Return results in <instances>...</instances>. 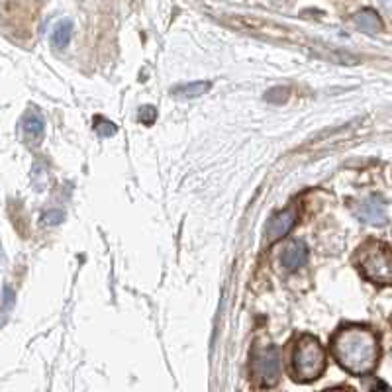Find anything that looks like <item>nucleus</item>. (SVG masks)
<instances>
[{
    "instance_id": "nucleus-1",
    "label": "nucleus",
    "mask_w": 392,
    "mask_h": 392,
    "mask_svg": "<svg viewBox=\"0 0 392 392\" xmlns=\"http://www.w3.org/2000/svg\"><path fill=\"white\" fill-rule=\"evenodd\" d=\"M330 347L333 359L355 377H365L379 363V337L367 326H343L333 333Z\"/></svg>"
},
{
    "instance_id": "nucleus-2",
    "label": "nucleus",
    "mask_w": 392,
    "mask_h": 392,
    "mask_svg": "<svg viewBox=\"0 0 392 392\" xmlns=\"http://www.w3.org/2000/svg\"><path fill=\"white\" fill-rule=\"evenodd\" d=\"M328 365V355L324 345L314 335H302L293 353V373L298 382L318 380Z\"/></svg>"
},
{
    "instance_id": "nucleus-3",
    "label": "nucleus",
    "mask_w": 392,
    "mask_h": 392,
    "mask_svg": "<svg viewBox=\"0 0 392 392\" xmlns=\"http://www.w3.org/2000/svg\"><path fill=\"white\" fill-rule=\"evenodd\" d=\"M359 269L367 281L380 286H389L392 281L391 247L386 244H369L363 249Z\"/></svg>"
},
{
    "instance_id": "nucleus-4",
    "label": "nucleus",
    "mask_w": 392,
    "mask_h": 392,
    "mask_svg": "<svg viewBox=\"0 0 392 392\" xmlns=\"http://www.w3.org/2000/svg\"><path fill=\"white\" fill-rule=\"evenodd\" d=\"M251 369H253V377L257 379L261 386L271 389V386L279 384V380H281V359H279L277 347H273V345L255 347Z\"/></svg>"
},
{
    "instance_id": "nucleus-5",
    "label": "nucleus",
    "mask_w": 392,
    "mask_h": 392,
    "mask_svg": "<svg viewBox=\"0 0 392 392\" xmlns=\"http://www.w3.org/2000/svg\"><path fill=\"white\" fill-rule=\"evenodd\" d=\"M355 214L369 226H384L389 222V204L382 196L371 195L357 204Z\"/></svg>"
},
{
    "instance_id": "nucleus-6",
    "label": "nucleus",
    "mask_w": 392,
    "mask_h": 392,
    "mask_svg": "<svg viewBox=\"0 0 392 392\" xmlns=\"http://www.w3.org/2000/svg\"><path fill=\"white\" fill-rule=\"evenodd\" d=\"M298 222V214L294 208H286L277 212L271 216L269 224L265 228V235H267V244H277L284 235L293 232V228Z\"/></svg>"
},
{
    "instance_id": "nucleus-7",
    "label": "nucleus",
    "mask_w": 392,
    "mask_h": 392,
    "mask_svg": "<svg viewBox=\"0 0 392 392\" xmlns=\"http://www.w3.org/2000/svg\"><path fill=\"white\" fill-rule=\"evenodd\" d=\"M308 261V247L304 242H293V244L286 247V251L282 253V269L293 273V271H298L300 267H304Z\"/></svg>"
},
{
    "instance_id": "nucleus-8",
    "label": "nucleus",
    "mask_w": 392,
    "mask_h": 392,
    "mask_svg": "<svg viewBox=\"0 0 392 392\" xmlns=\"http://www.w3.org/2000/svg\"><path fill=\"white\" fill-rule=\"evenodd\" d=\"M22 126H24L26 137L32 139L34 144H39V139L43 137V132H46V124H43V118L37 112V108H30L26 112Z\"/></svg>"
},
{
    "instance_id": "nucleus-9",
    "label": "nucleus",
    "mask_w": 392,
    "mask_h": 392,
    "mask_svg": "<svg viewBox=\"0 0 392 392\" xmlns=\"http://www.w3.org/2000/svg\"><path fill=\"white\" fill-rule=\"evenodd\" d=\"M353 22L357 24V28H361V32L371 34V36H375V34L382 32V22H380L379 14L375 12V10H371V8L357 12L355 18H353Z\"/></svg>"
},
{
    "instance_id": "nucleus-10",
    "label": "nucleus",
    "mask_w": 392,
    "mask_h": 392,
    "mask_svg": "<svg viewBox=\"0 0 392 392\" xmlns=\"http://www.w3.org/2000/svg\"><path fill=\"white\" fill-rule=\"evenodd\" d=\"M208 90H210V83L196 81V83H186V85L175 86L171 90V97L188 100V98H200L202 95H206Z\"/></svg>"
},
{
    "instance_id": "nucleus-11",
    "label": "nucleus",
    "mask_w": 392,
    "mask_h": 392,
    "mask_svg": "<svg viewBox=\"0 0 392 392\" xmlns=\"http://www.w3.org/2000/svg\"><path fill=\"white\" fill-rule=\"evenodd\" d=\"M73 36V22L71 20H61L59 24L55 26L53 34H51V43L55 49H65L71 41Z\"/></svg>"
},
{
    "instance_id": "nucleus-12",
    "label": "nucleus",
    "mask_w": 392,
    "mask_h": 392,
    "mask_svg": "<svg viewBox=\"0 0 392 392\" xmlns=\"http://www.w3.org/2000/svg\"><path fill=\"white\" fill-rule=\"evenodd\" d=\"M95 130L102 137H110V135L116 134V126L110 122V120H104V118H97L95 120Z\"/></svg>"
},
{
    "instance_id": "nucleus-13",
    "label": "nucleus",
    "mask_w": 392,
    "mask_h": 392,
    "mask_svg": "<svg viewBox=\"0 0 392 392\" xmlns=\"http://www.w3.org/2000/svg\"><path fill=\"white\" fill-rule=\"evenodd\" d=\"M139 122L146 124V126H151V124L157 120V110L153 106H141L139 108V114H137Z\"/></svg>"
},
{
    "instance_id": "nucleus-14",
    "label": "nucleus",
    "mask_w": 392,
    "mask_h": 392,
    "mask_svg": "<svg viewBox=\"0 0 392 392\" xmlns=\"http://www.w3.org/2000/svg\"><path fill=\"white\" fill-rule=\"evenodd\" d=\"M286 95H288V88H282V86H277V88H271L269 92L265 95V100L269 102H275V104H281L286 100Z\"/></svg>"
},
{
    "instance_id": "nucleus-15",
    "label": "nucleus",
    "mask_w": 392,
    "mask_h": 392,
    "mask_svg": "<svg viewBox=\"0 0 392 392\" xmlns=\"http://www.w3.org/2000/svg\"><path fill=\"white\" fill-rule=\"evenodd\" d=\"M14 306V291L10 286H4V300H2V308H0V316H6Z\"/></svg>"
},
{
    "instance_id": "nucleus-16",
    "label": "nucleus",
    "mask_w": 392,
    "mask_h": 392,
    "mask_svg": "<svg viewBox=\"0 0 392 392\" xmlns=\"http://www.w3.org/2000/svg\"><path fill=\"white\" fill-rule=\"evenodd\" d=\"M63 218H65V214H63L61 210H49L43 214V224H48V226H57V224H61Z\"/></svg>"
},
{
    "instance_id": "nucleus-17",
    "label": "nucleus",
    "mask_w": 392,
    "mask_h": 392,
    "mask_svg": "<svg viewBox=\"0 0 392 392\" xmlns=\"http://www.w3.org/2000/svg\"><path fill=\"white\" fill-rule=\"evenodd\" d=\"M380 2H382V6H384V10L389 12V10H391V0H380Z\"/></svg>"
}]
</instances>
